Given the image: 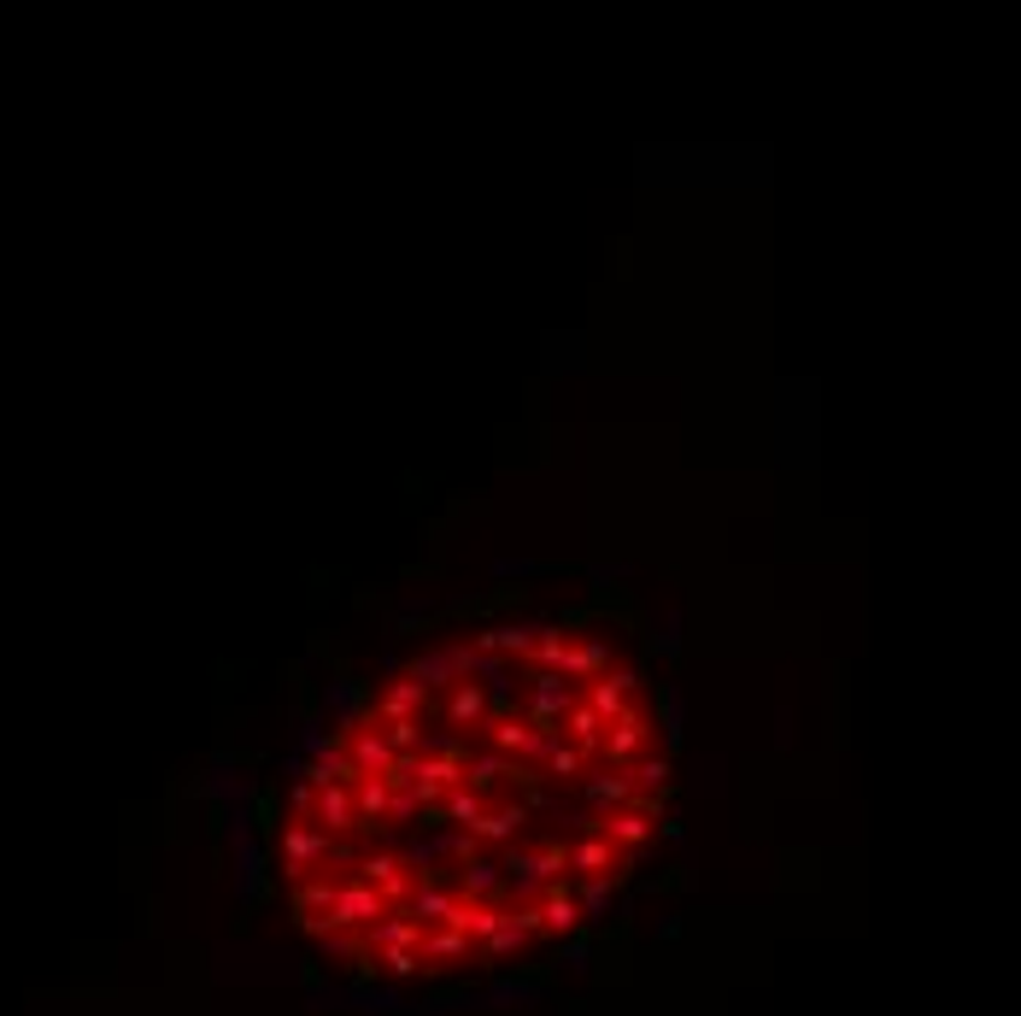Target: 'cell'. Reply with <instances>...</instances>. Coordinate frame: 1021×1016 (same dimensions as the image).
Instances as JSON below:
<instances>
[{
	"label": "cell",
	"instance_id": "1",
	"mask_svg": "<svg viewBox=\"0 0 1021 1016\" xmlns=\"http://www.w3.org/2000/svg\"><path fill=\"white\" fill-rule=\"evenodd\" d=\"M476 658H482V653H476L470 640H464V647H429V653H417L411 665H406V676H411L423 694H441V688L452 694L464 676H476Z\"/></svg>",
	"mask_w": 1021,
	"mask_h": 1016
},
{
	"label": "cell",
	"instance_id": "2",
	"mask_svg": "<svg viewBox=\"0 0 1021 1016\" xmlns=\"http://www.w3.org/2000/svg\"><path fill=\"white\" fill-rule=\"evenodd\" d=\"M194 799H212L218 811H229V805H253L259 799V781L241 776V758L236 753H212V770L194 781Z\"/></svg>",
	"mask_w": 1021,
	"mask_h": 1016
},
{
	"label": "cell",
	"instance_id": "3",
	"mask_svg": "<svg viewBox=\"0 0 1021 1016\" xmlns=\"http://www.w3.org/2000/svg\"><path fill=\"white\" fill-rule=\"evenodd\" d=\"M323 717H329V729H336L341 740L370 717V694H364V681L352 676V670H336V676L323 681Z\"/></svg>",
	"mask_w": 1021,
	"mask_h": 1016
},
{
	"label": "cell",
	"instance_id": "4",
	"mask_svg": "<svg viewBox=\"0 0 1021 1016\" xmlns=\"http://www.w3.org/2000/svg\"><path fill=\"white\" fill-rule=\"evenodd\" d=\"M558 746V729H534L529 717H493V753L523 758V764H547Z\"/></svg>",
	"mask_w": 1021,
	"mask_h": 1016
},
{
	"label": "cell",
	"instance_id": "5",
	"mask_svg": "<svg viewBox=\"0 0 1021 1016\" xmlns=\"http://www.w3.org/2000/svg\"><path fill=\"white\" fill-rule=\"evenodd\" d=\"M575 705H581L575 699V681L564 670H540L534 676V688H529V723H534V729H558Z\"/></svg>",
	"mask_w": 1021,
	"mask_h": 1016
},
{
	"label": "cell",
	"instance_id": "6",
	"mask_svg": "<svg viewBox=\"0 0 1021 1016\" xmlns=\"http://www.w3.org/2000/svg\"><path fill=\"white\" fill-rule=\"evenodd\" d=\"M540 629H547V617H499V624H488V629H476V640L470 647L482 653V658H506V653H517V658H529L534 653V640H540Z\"/></svg>",
	"mask_w": 1021,
	"mask_h": 1016
},
{
	"label": "cell",
	"instance_id": "7",
	"mask_svg": "<svg viewBox=\"0 0 1021 1016\" xmlns=\"http://www.w3.org/2000/svg\"><path fill=\"white\" fill-rule=\"evenodd\" d=\"M336 846H329V835L318 823H282V876L306 881V869H318Z\"/></svg>",
	"mask_w": 1021,
	"mask_h": 1016
},
{
	"label": "cell",
	"instance_id": "8",
	"mask_svg": "<svg viewBox=\"0 0 1021 1016\" xmlns=\"http://www.w3.org/2000/svg\"><path fill=\"white\" fill-rule=\"evenodd\" d=\"M347 758H352V770H359V776H388V770H393V758H400V753L388 746L382 723H377V717H364L359 729L347 735Z\"/></svg>",
	"mask_w": 1021,
	"mask_h": 1016
},
{
	"label": "cell",
	"instance_id": "9",
	"mask_svg": "<svg viewBox=\"0 0 1021 1016\" xmlns=\"http://www.w3.org/2000/svg\"><path fill=\"white\" fill-rule=\"evenodd\" d=\"M382 910L388 905H382V894L370 881H341L336 887V905H329V923H336V928H359V923H377Z\"/></svg>",
	"mask_w": 1021,
	"mask_h": 1016
},
{
	"label": "cell",
	"instance_id": "10",
	"mask_svg": "<svg viewBox=\"0 0 1021 1016\" xmlns=\"http://www.w3.org/2000/svg\"><path fill=\"white\" fill-rule=\"evenodd\" d=\"M645 729H652V723H645L640 705H622V717L611 723V735L599 740V753H605V758L617 764V770H629L634 753H640V740H645Z\"/></svg>",
	"mask_w": 1021,
	"mask_h": 1016
},
{
	"label": "cell",
	"instance_id": "11",
	"mask_svg": "<svg viewBox=\"0 0 1021 1016\" xmlns=\"http://www.w3.org/2000/svg\"><path fill=\"white\" fill-rule=\"evenodd\" d=\"M581 799H588L593 817H611V811H622V805L634 799V776L629 770H599V776L581 781Z\"/></svg>",
	"mask_w": 1021,
	"mask_h": 1016
},
{
	"label": "cell",
	"instance_id": "12",
	"mask_svg": "<svg viewBox=\"0 0 1021 1016\" xmlns=\"http://www.w3.org/2000/svg\"><path fill=\"white\" fill-rule=\"evenodd\" d=\"M311 823L323 828V835H347V828H359V805H352V781H336L318 794V811Z\"/></svg>",
	"mask_w": 1021,
	"mask_h": 1016
},
{
	"label": "cell",
	"instance_id": "13",
	"mask_svg": "<svg viewBox=\"0 0 1021 1016\" xmlns=\"http://www.w3.org/2000/svg\"><path fill=\"white\" fill-rule=\"evenodd\" d=\"M523 823H529V805H488V811L464 828V835L493 840V846H511L517 835H523Z\"/></svg>",
	"mask_w": 1021,
	"mask_h": 1016
},
{
	"label": "cell",
	"instance_id": "14",
	"mask_svg": "<svg viewBox=\"0 0 1021 1016\" xmlns=\"http://www.w3.org/2000/svg\"><path fill=\"white\" fill-rule=\"evenodd\" d=\"M236 894H241V905H259V899H270V876H264V840H247V846H236Z\"/></svg>",
	"mask_w": 1021,
	"mask_h": 1016
},
{
	"label": "cell",
	"instance_id": "15",
	"mask_svg": "<svg viewBox=\"0 0 1021 1016\" xmlns=\"http://www.w3.org/2000/svg\"><path fill=\"white\" fill-rule=\"evenodd\" d=\"M564 670L570 681H588V676H605L611 670V640H570L564 647Z\"/></svg>",
	"mask_w": 1021,
	"mask_h": 1016
},
{
	"label": "cell",
	"instance_id": "16",
	"mask_svg": "<svg viewBox=\"0 0 1021 1016\" xmlns=\"http://www.w3.org/2000/svg\"><path fill=\"white\" fill-rule=\"evenodd\" d=\"M429 705V694L417 688V681L406 676V681H388L382 688V699H377V723H406V717H417Z\"/></svg>",
	"mask_w": 1021,
	"mask_h": 1016
},
{
	"label": "cell",
	"instance_id": "17",
	"mask_svg": "<svg viewBox=\"0 0 1021 1016\" xmlns=\"http://www.w3.org/2000/svg\"><path fill=\"white\" fill-rule=\"evenodd\" d=\"M411 917L417 923H441V928H452V910H458V899L447 894L441 881H423V887H411Z\"/></svg>",
	"mask_w": 1021,
	"mask_h": 1016
},
{
	"label": "cell",
	"instance_id": "18",
	"mask_svg": "<svg viewBox=\"0 0 1021 1016\" xmlns=\"http://www.w3.org/2000/svg\"><path fill=\"white\" fill-rule=\"evenodd\" d=\"M482 717H488V694H482V681H458V688L447 694V723H452V729H476Z\"/></svg>",
	"mask_w": 1021,
	"mask_h": 1016
},
{
	"label": "cell",
	"instance_id": "19",
	"mask_svg": "<svg viewBox=\"0 0 1021 1016\" xmlns=\"http://www.w3.org/2000/svg\"><path fill=\"white\" fill-rule=\"evenodd\" d=\"M599 835H605L611 846H629V853H634V846L652 840V817L634 811V805H622V811H611V817H605V828H599Z\"/></svg>",
	"mask_w": 1021,
	"mask_h": 1016
},
{
	"label": "cell",
	"instance_id": "20",
	"mask_svg": "<svg viewBox=\"0 0 1021 1016\" xmlns=\"http://www.w3.org/2000/svg\"><path fill=\"white\" fill-rule=\"evenodd\" d=\"M329 746H347L336 729H329V717L294 711V753H300V758H318V753H329Z\"/></svg>",
	"mask_w": 1021,
	"mask_h": 1016
},
{
	"label": "cell",
	"instance_id": "21",
	"mask_svg": "<svg viewBox=\"0 0 1021 1016\" xmlns=\"http://www.w3.org/2000/svg\"><path fill=\"white\" fill-rule=\"evenodd\" d=\"M611 899H617V876H588V881H575V910L588 923H605L611 917Z\"/></svg>",
	"mask_w": 1021,
	"mask_h": 1016
},
{
	"label": "cell",
	"instance_id": "22",
	"mask_svg": "<svg viewBox=\"0 0 1021 1016\" xmlns=\"http://www.w3.org/2000/svg\"><path fill=\"white\" fill-rule=\"evenodd\" d=\"M388 794H393V787H388L382 776H359V781H352V805H359V828H377V823L388 817Z\"/></svg>",
	"mask_w": 1021,
	"mask_h": 1016
},
{
	"label": "cell",
	"instance_id": "23",
	"mask_svg": "<svg viewBox=\"0 0 1021 1016\" xmlns=\"http://www.w3.org/2000/svg\"><path fill=\"white\" fill-rule=\"evenodd\" d=\"M581 705H588V711H593L599 723H617V717H622V705H629V694H622V681L605 670V676H593V688H588V699H581Z\"/></svg>",
	"mask_w": 1021,
	"mask_h": 1016
},
{
	"label": "cell",
	"instance_id": "24",
	"mask_svg": "<svg viewBox=\"0 0 1021 1016\" xmlns=\"http://www.w3.org/2000/svg\"><path fill=\"white\" fill-rule=\"evenodd\" d=\"M434 611H441V606H434L429 594H411V599H400V606L382 617V629H388V635H411V629H423Z\"/></svg>",
	"mask_w": 1021,
	"mask_h": 1016
},
{
	"label": "cell",
	"instance_id": "25",
	"mask_svg": "<svg viewBox=\"0 0 1021 1016\" xmlns=\"http://www.w3.org/2000/svg\"><path fill=\"white\" fill-rule=\"evenodd\" d=\"M617 864V846L605 835H581L570 846V869H588V876H605V869Z\"/></svg>",
	"mask_w": 1021,
	"mask_h": 1016
},
{
	"label": "cell",
	"instance_id": "26",
	"mask_svg": "<svg viewBox=\"0 0 1021 1016\" xmlns=\"http://www.w3.org/2000/svg\"><path fill=\"white\" fill-rule=\"evenodd\" d=\"M452 846H458V828H434V835H423V840L406 846L400 864H411V869H423V876H429V864H434V858H452Z\"/></svg>",
	"mask_w": 1021,
	"mask_h": 1016
},
{
	"label": "cell",
	"instance_id": "27",
	"mask_svg": "<svg viewBox=\"0 0 1021 1016\" xmlns=\"http://www.w3.org/2000/svg\"><path fill=\"white\" fill-rule=\"evenodd\" d=\"M458 887H464L470 899H493L499 887H506V869L488 864V858H470L464 869H458Z\"/></svg>",
	"mask_w": 1021,
	"mask_h": 1016
},
{
	"label": "cell",
	"instance_id": "28",
	"mask_svg": "<svg viewBox=\"0 0 1021 1016\" xmlns=\"http://www.w3.org/2000/svg\"><path fill=\"white\" fill-rule=\"evenodd\" d=\"M417 940H423V923H417L411 910H406V917L370 923V946H382V952H388V946H417Z\"/></svg>",
	"mask_w": 1021,
	"mask_h": 1016
},
{
	"label": "cell",
	"instance_id": "29",
	"mask_svg": "<svg viewBox=\"0 0 1021 1016\" xmlns=\"http://www.w3.org/2000/svg\"><path fill=\"white\" fill-rule=\"evenodd\" d=\"M564 729L575 735V753H581V758H599V740H605L611 723H599V717L588 711V705H575V711L564 717Z\"/></svg>",
	"mask_w": 1021,
	"mask_h": 1016
},
{
	"label": "cell",
	"instance_id": "30",
	"mask_svg": "<svg viewBox=\"0 0 1021 1016\" xmlns=\"http://www.w3.org/2000/svg\"><path fill=\"white\" fill-rule=\"evenodd\" d=\"M511 606H523V588H493V594H482V599H452V617H488V611H511Z\"/></svg>",
	"mask_w": 1021,
	"mask_h": 1016
},
{
	"label": "cell",
	"instance_id": "31",
	"mask_svg": "<svg viewBox=\"0 0 1021 1016\" xmlns=\"http://www.w3.org/2000/svg\"><path fill=\"white\" fill-rule=\"evenodd\" d=\"M482 811H488V794H476V787H447V811H441V817H447V828H452V823H458V828H470Z\"/></svg>",
	"mask_w": 1021,
	"mask_h": 1016
},
{
	"label": "cell",
	"instance_id": "32",
	"mask_svg": "<svg viewBox=\"0 0 1021 1016\" xmlns=\"http://www.w3.org/2000/svg\"><path fill=\"white\" fill-rule=\"evenodd\" d=\"M564 647H570V635H564V624H547L540 629V640H534V670H558L564 665Z\"/></svg>",
	"mask_w": 1021,
	"mask_h": 1016
},
{
	"label": "cell",
	"instance_id": "33",
	"mask_svg": "<svg viewBox=\"0 0 1021 1016\" xmlns=\"http://www.w3.org/2000/svg\"><path fill=\"white\" fill-rule=\"evenodd\" d=\"M488 570H493V582H529V576L552 570V565H540V558H511V552H506V558H493Z\"/></svg>",
	"mask_w": 1021,
	"mask_h": 1016
},
{
	"label": "cell",
	"instance_id": "34",
	"mask_svg": "<svg viewBox=\"0 0 1021 1016\" xmlns=\"http://www.w3.org/2000/svg\"><path fill=\"white\" fill-rule=\"evenodd\" d=\"M488 999L493 1005H534L540 999V982H493Z\"/></svg>",
	"mask_w": 1021,
	"mask_h": 1016
},
{
	"label": "cell",
	"instance_id": "35",
	"mask_svg": "<svg viewBox=\"0 0 1021 1016\" xmlns=\"http://www.w3.org/2000/svg\"><path fill=\"white\" fill-rule=\"evenodd\" d=\"M288 823H311V811H318V794H311V781H288Z\"/></svg>",
	"mask_w": 1021,
	"mask_h": 1016
},
{
	"label": "cell",
	"instance_id": "36",
	"mask_svg": "<svg viewBox=\"0 0 1021 1016\" xmlns=\"http://www.w3.org/2000/svg\"><path fill=\"white\" fill-rule=\"evenodd\" d=\"M658 717H663V740L681 746V694H675V688L658 694Z\"/></svg>",
	"mask_w": 1021,
	"mask_h": 1016
},
{
	"label": "cell",
	"instance_id": "37",
	"mask_svg": "<svg viewBox=\"0 0 1021 1016\" xmlns=\"http://www.w3.org/2000/svg\"><path fill=\"white\" fill-rule=\"evenodd\" d=\"M393 869H406V864H400V853H370V858H359V881L377 887V881H388V876H393Z\"/></svg>",
	"mask_w": 1021,
	"mask_h": 1016
},
{
	"label": "cell",
	"instance_id": "38",
	"mask_svg": "<svg viewBox=\"0 0 1021 1016\" xmlns=\"http://www.w3.org/2000/svg\"><path fill=\"white\" fill-rule=\"evenodd\" d=\"M423 946H429V958H464V952H470V940L458 935V928H434Z\"/></svg>",
	"mask_w": 1021,
	"mask_h": 1016
},
{
	"label": "cell",
	"instance_id": "39",
	"mask_svg": "<svg viewBox=\"0 0 1021 1016\" xmlns=\"http://www.w3.org/2000/svg\"><path fill=\"white\" fill-rule=\"evenodd\" d=\"M382 735H388L393 753H417V746H423V729H417V717H406V723H382Z\"/></svg>",
	"mask_w": 1021,
	"mask_h": 1016
},
{
	"label": "cell",
	"instance_id": "40",
	"mask_svg": "<svg viewBox=\"0 0 1021 1016\" xmlns=\"http://www.w3.org/2000/svg\"><path fill=\"white\" fill-rule=\"evenodd\" d=\"M622 576H629V565H605V558H588V582H593V594H611Z\"/></svg>",
	"mask_w": 1021,
	"mask_h": 1016
},
{
	"label": "cell",
	"instance_id": "41",
	"mask_svg": "<svg viewBox=\"0 0 1021 1016\" xmlns=\"http://www.w3.org/2000/svg\"><path fill=\"white\" fill-rule=\"evenodd\" d=\"M329 905H336V887H329V881L300 887V894H294V910H300V917H311V910H329Z\"/></svg>",
	"mask_w": 1021,
	"mask_h": 1016
},
{
	"label": "cell",
	"instance_id": "42",
	"mask_svg": "<svg viewBox=\"0 0 1021 1016\" xmlns=\"http://www.w3.org/2000/svg\"><path fill=\"white\" fill-rule=\"evenodd\" d=\"M388 817L393 823H417V817H423V805H417L411 787H393V794H388Z\"/></svg>",
	"mask_w": 1021,
	"mask_h": 1016
},
{
	"label": "cell",
	"instance_id": "43",
	"mask_svg": "<svg viewBox=\"0 0 1021 1016\" xmlns=\"http://www.w3.org/2000/svg\"><path fill=\"white\" fill-rule=\"evenodd\" d=\"M382 969H388L393 982H411V976H417V958H411V946H388V952H382Z\"/></svg>",
	"mask_w": 1021,
	"mask_h": 1016
},
{
	"label": "cell",
	"instance_id": "44",
	"mask_svg": "<svg viewBox=\"0 0 1021 1016\" xmlns=\"http://www.w3.org/2000/svg\"><path fill=\"white\" fill-rule=\"evenodd\" d=\"M581 764H588V758H581L575 746L558 740V746H552V758H547V770H552V776H581Z\"/></svg>",
	"mask_w": 1021,
	"mask_h": 1016
},
{
	"label": "cell",
	"instance_id": "45",
	"mask_svg": "<svg viewBox=\"0 0 1021 1016\" xmlns=\"http://www.w3.org/2000/svg\"><path fill=\"white\" fill-rule=\"evenodd\" d=\"M652 653H658V658H675V653H681V624H675V617H663V624H658Z\"/></svg>",
	"mask_w": 1021,
	"mask_h": 1016
},
{
	"label": "cell",
	"instance_id": "46",
	"mask_svg": "<svg viewBox=\"0 0 1021 1016\" xmlns=\"http://www.w3.org/2000/svg\"><path fill=\"white\" fill-rule=\"evenodd\" d=\"M377 894H382V905H411V881H406V869H393L388 881H377Z\"/></svg>",
	"mask_w": 1021,
	"mask_h": 1016
},
{
	"label": "cell",
	"instance_id": "47",
	"mask_svg": "<svg viewBox=\"0 0 1021 1016\" xmlns=\"http://www.w3.org/2000/svg\"><path fill=\"white\" fill-rule=\"evenodd\" d=\"M588 952H593V940H588V935H570V940H564V952H558V958H564L570 969H581V964H588Z\"/></svg>",
	"mask_w": 1021,
	"mask_h": 1016
},
{
	"label": "cell",
	"instance_id": "48",
	"mask_svg": "<svg viewBox=\"0 0 1021 1016\" xmlns=\"http://www.w3.org/2000/svg\"><path fill=\"white\" fill-rule=\"evenodd\" d=\"M277 776H288V781H306V758H300V753H282V758H277Z\"/></svg>",
	"mask_w": 1021,
	"mask_h": 1016
}]
</instances>
